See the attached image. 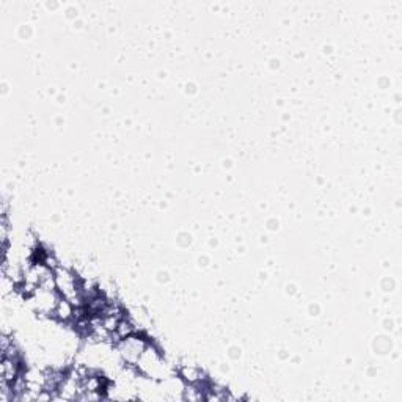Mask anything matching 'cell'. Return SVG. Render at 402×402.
I'll list each match as a JSON object with an SVG mask.
<instances>
[{"label": "cell", "instance_id": "obj_4", "mask_svg": "<svg viewBox=\"0 0 402 402\" xmlns=\"http://www.w3.org/2000/svg\"><path fill=\"white\" fill-rule=\"evenodd\" d=\"M54 316H57L63 322L71 321V319L76 317V307H74V305L70 300H66L62 297V299L58 300V303H57Z\"/></svg>", "mask_w": 402, "mask_h": 402}, {"label": "cell", "instance_id": "obj_2", "mask_svg": "<svg viewBox=\"0 0 402 402\" xmlns=\"http://www.w3.org/2000/svg\"><path fill=\"white\" fill-rule=\"evenodd\" d=\"M148 344H150V342H148L143 337H140V335L136 332L121 339H118V352H120L121 359L124 360L126 364L136 366L141 352L145 351Z\"/></svg>", "mask_w": 402, "mask_h": 402}, {"label": "cell", "instance_id": "obj_5", "mask_svg": "<svg viewBox=\"0 0 402 402\" xmlns=\"http://www.w3.org/2000/svg\"><path fill=\"white\" fill-rule=\"evenodd\" d=\"M181 376H183V379L185 382H189V385L190 384H200L201 382V374H200V371L197 369V368H192V366H185V368H183V372H181Z\"/></svg>", "mask_w": 402, "mask_h": 402}, {"label": "cell", "instance_id": "obj_3", "mask_svg": "<svg viewBox=\"0 0 402 402\" xmlns=\"http://www.w3.org/2000/svg\"><path fill=\"white\" fill-rule=\"evenodd\" d=\"M28 297H31V302L33 303L35 310L43 313V315H54L57 303L62 299V295L57 291V288L54 289L36 288Z\"/></svg>", "mask_w": 402, "mask_h": 402}, {"label": "cell", "instance_id": "obj_1", "mask_svg": "<svg viewBox=\"0 0 402 402\" xmlns=\"http://www.w3.org/2000/svg\"><path fill=\"white\" fill-rule=\"evenodd\" d=\"M136 368L141 372V374H145L148 377H154V379L165 377L168 372L159 351L151 344H148L145 351L141 352Z\"/></svg>", "mask_w": 402, "mask_h": 402}]
</instances>
